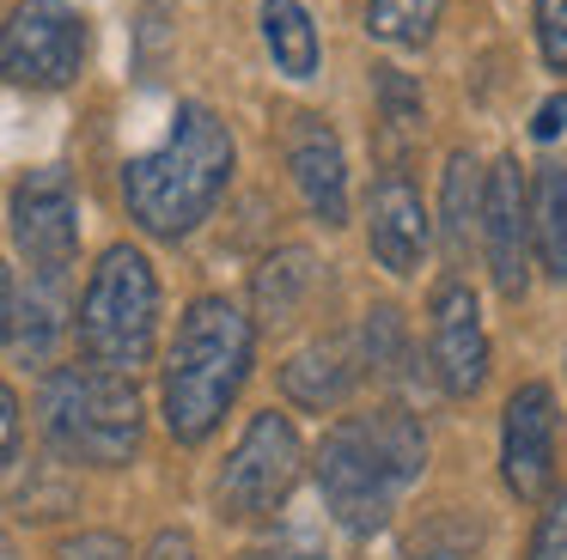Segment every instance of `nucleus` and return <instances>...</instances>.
I'll list each match as a JSON object with an SVG mask.
<instances>
[{
	"label": "nucleus",
	"instance_id": "nucleus-20",
	"mask_svg": "<svg viewBox=\"0 0 567 560\" xmlns=\"http://www.w3.org/2000/svg\"><path fill=\"white\" fill-rule=\"evenodd\" d=\"M445 0H367V31L384 49H421L440 31Z\"/></svg>",
	"mask_w": 567,
	"mask_h": 560
},
{
	"label": "nucleus",
	"instance_id": "nucleus-27",
	"mask_svg": "<svg viewBox=\"0 0 567 560\" xmlns=\"http://www.w3.org/2000/svg\"><path fill=\"white\" fill-rule=\"evenodd\" d=\"M141 560H202V548H196V536H189V530H159Z\"/></svg>",
	"mask_w": 567,
	"mask_h": 560
},
{
	"label": "nucleus",
	"instance_id": "nucleus-2",
	"mask_svg": "<svg viewBox=\"0 0 567 560\" xmlns=\"http://www.w3.org/2000/svg\"><path fill=\"white\" fill-rule=\"evenodd\" d=\"M233 183V134L208 104H177L165 146L123 165V201L147 238H189Z\"/></svg>",
	"mask_w": 567,
	"mask_h": 560
},
{
	"label": "nucleus",
	"instance_id": "nucleus-11",
	"mask_svg": "<svg viewBox=\"0 0 567 560\" xmlns=\"http://www.w3.org/2000/svg\"><path fill=\"white\" fill-rule=\"evenodd\" d=\"M427 348H433V377L452 402L476 396L482 377H488V329H482V304L476 292L464 287L457 274H445L433 287V304H427Z\"/></svg>",
	"mask_w": 567,
	"mask_h": 560
},
{
	"label": "nucleus",
	"instance_id": "nucleus-8",
	"mask_svg": "<svg viewBox=\"0 0 567 560\" xmlns=\"http://www.w3.org/2000/svg\"><path fill=\"white\" fill-rule=\"evenodd\" d=\"M7 226H13V243L31 274H68L80 250V201L68 170L62 165L25 170L13 189V207H7Z\"/></svg>",
	"mask_w": 567,
	"mask_h": 560
},
{
	"label": "nucleus",
	"instance_id": "nucleus-21",
	"mask_svg": "<svg viewBox=\"0 0 567 560\" xmlns=\"http://www.w3.org/2000/svg\"><path fill=\"white\" fill-rule=\"evenodd\" d=\"M354 353H360V372H396V360H403V311L396 304L367 311Z\"/></svg>",
	"mask_w": 567,
	"mask_h": 560
},
{
	"label": "nucleus",
	"instance_id": "nucleus-7",
	"mask_svg": "<svg viewBox=\"0 0 567 560\" xmlns=\"http://www.w3.org/2000/svg\"><path fill=\"white\" fill-rule=\"evenodd\" d=\"M86 68V19L68 0H19L0 24V73L31 92H62Z\"/></svg>",
	"mask_w": 567,
	"mask_h": 560
},
{
	"label": "nucleus",
	"instance_id": "nucleus-5",
	"mask_svg": "<svg viewBox=\"0 0 567 560\" xmlns=\"http://www.w3.org/2000/svg\"><path fill=\"white\" fill-rule=\"evenodd\" d=\"M74 335L86 348V365L135 377L153 360L159 341V274H153L147 250L135 243H111L92 268L86 292H80Z\"/></svg>",
	"mask_w": 567,
	"mask_h": 560
},
{
	"label": "nucleus",
	"instance_id": "nucleus-12",
	"mask_svg": "<svg viewBox=\"0 0 567 560\" xmlns=\"http://www.w3.org/2000/svg\"><path fill=\"white\" fill-rule=\"evenodd\" d=\"M287 170H293V189L318 226H348V158L330 116L299 110L287 122Z\"/></svg>",
	"mask_w": 567,
	"mask_h": 560
},
{
	"label": "nucleus",
	"instance_id": "nucleus-9",
	"mask_svg": "<svg viewBox=\"0 0 567 560\" xmlns=\"http://www.w3.org/2000/svg\"><path fill=\"white\" fill-rule=\"evenodd\" d=\"M555 438H561L555 390L530 377V384H518L506 396V421H501V481L525 506L555 487Z\"/></svg>",
	"mask_w": 567,
	"mask_h": 560
},
{
	"label": "nucleus",
	"instance_id": "nucleus-18",
	"mask_svg": "<svg viewBox=\"0 0 567 560\" xmlns=\"http://www.w3.org/2000/svg\"><path fill=\"white\" fill-rule=\"evenodd\" d=\"M530 201V256L543 262V274L567 280V165H537V177L525 183Z\"/></svg>",
	"mask_w": 567,
	"mask_h": 560
},
{
	"label": "nucleus",
	"instance_id": "nucleus-19",
	"mask_svg": "<svg viewBox=\"0 0 567 560\" xmlns=\"http://www.w3.org/2000/svg\"><path fill=\"white\" fill-rule=\"evenodd\" d=\"M262 43H269L275 68H281L287 80H311L318 61H323L318 24H311V12L299 7V0H262Z\"/></svg>",
	"mask_w": 567,
	"mask_h": 560
},
{
	"label": "nucleus",
	"instance_id": "nucleus-28",
	"mask_svg": "<svg viewBox=\"0 0 567 560\" xmlns=\"http://www.w3.org/2000/svg\"><path fill=\"white\" fill-rule=\"evenodd\" d=\"M19 457V402L13 390L0 384V463H13Z\"/></svg>",
	"mask_w": 567,
	"mask_h": 560
},
{
	"label": "nucleus",
	"instance_id": "nucleus-4",
	"mask_svg": "<svg viewBox=\"0 0 567 560\" xmlns=\"http://www.w3.org/2000/svg\"><path fill=\"white\" fill-rule=\"evenodd\" d=\"M38 421L55 457L86 463V469H123L135 463L147 414H141L135 377L104 372V365H55L43 377Z\"/></svg>",
	"mask_w": 567,
	"mask_h": 560
},
{
	"label": "nucleus",
	"instance_id": "nucleus-6",
	"mask_svg": "<svg viewBox=\"0 0 567 560\" xmlns=\"http://www.w3.org/2000/svg\"><path fill=\"white\" fill-rule=\"evenodd\" d=\"M299 475H306V445H299L293 421L262 408V414H250L245 438H238L233 457H226L214 506H220L226 523H262L287 506Z\"/></svg>",
	"mask_w": 567,
	"mask_h": 560
},
{
	"label": "nucleus",
	"instance_id": "nucleus-16",
	"mask_svg": "<svg viewBox=\"0 0 567 560\" xmlns=\"http://www.w3.org/2000/svg\"><path fill=\"white\" fill-rule=\"evenodd\" d=\"M440 243H445V262L464 268L470 250L482 238V170H476V153L457 146L445 158V183H440Z\"/></svg>",
	"mask_w": 567,
	"mask_h": 560
},
{
	"label": "nucleus",
	"instance_id": "nucleus-3",
	"mask_svg": "<svg viewBox=\"0 0 567 560\" xmlns=\"http://www.w3.org/2000/svg\"><path fill=\"white\" fill-rule=\"evenodd\" d=\"M250 360H257V323L233 299L208 292L189 304L165 360V426L177 445H202L226 421L250 377Z\"/></svg>",
	"mask_w": 567,
	"mask_h": 560
},
{
	"label": "nucleus",
	"instance_id": "nucleus-22",
	"mask_svg": "<svg viewBox=\"0 0 567 560\" xmlns=\"http://www.w3.org/2000/svg\"><path fill=\"white\" fill-rule=\"evenodd\" d=\"M525 560H567V487H549L543 494V511L530 523Z\"/></svg>",
	"mask_w": 567,
	"mask_h": 560
},
{
	"label": "nucleus",
	"instance_id": "nucleus-13",
	"mask_svg": "<svg viewBox=\"0 0 567 560\" xmlns=\"http://www.w3.org/2000/svg\"><path fill=\"white\" fill-rule=\"evenodd\" d=\"M427 243H433V219H427V207H421V189L403 170H384V177L372 183V207H367L372 262H379L384 274L409 280L421 268V256H427Z\"/></svg>",
	"mask_w": 567,
	"mask_h": 560
},
{
	"label": "nucleus",
	"instance_id": "nucleus-17",
	"mask_svg": "<svg viewBox=\"0 0 567 560\" xmlns=\"http://www.w3.org/2000/svg\"><path fill=\"white\" fill-rule=\"evenodd\" d=\"M311 287H318V256H311L306 243H287V250H275L269 262L257 268V280H250V299H257V323H262V329L293 323L299 304L311 299Z\"/></svg>",
	"mask_w": 567,
	"mask_h": 560
},
{
	"label": "nucleus",
	"instance_id": "nucleus-30",
	"mask_svg": "<svg viewBox=\"0 0 567 560\" xmlns=\"http://www.w3.org/2000/svg\"><path fill=\"white\" fill-rule=\"evenodd\" d=\"M13 292H19V280H13V268L0 262V348H7V329H13Z\"/></svg>",
	"mask_w": 567,
	"mask_h": 560
},
{
	"label": "nucleus",
	"instance_id": "nucleus-24",
	"mask_svg": "<svg viewBox=\"0 0 567 560\" xmlns=\"http://www.w3.org/2000/svg\"><path fill=\"white\" fill-rule=\"evenodd\" d=\"M537 49L555 73H567V0H537Z\"/></svg>",
	"mask_w": 567,
	"mask_h": 560
},
{
	"label": "nucleus",
	"instance_id": "nucleus-23",
	"mask_svg": "<svg viewBox=\"0 0 567 560\" xmlns=\"http://www.w3.org/2000/svg\"><path fill=\"white\" fill-rule=\"evenodd\" d=\"M372 85H379V104H384V122H391V128H409V134H415L421 122H427L421 92H415V85H409L396 68H372Z\"/></svg>",
	"mask_w": 567,
	"mask_h": 560
},
{
	"label": "nucleus",
	"instance_id": "nucleus-14",
	"mask_svg": "<svg viewBox=\"0 0 567 560\" xmlns=\"http://www.w3.org/2000/svg\"><path fill=\"white\" fill-rule=\"evenodd\" d=\"M360 377H367V372H360L354 341H311V348H299L293 360L281 365L287 402H299V408H311V414L342 408V402L354 396Z\"/></svg>",
	"mask_w": 567,
	"mask_h": 560
},
{
	"label": "nucleus",
	"instance_id": "nucleus-25",
	"mask_svg": "<svg viewBox=\"0 0 567 560\" xmlns=\"http://www.w3.org/2000/svg\"><path fill=\"white\" fill-rule=\"evenodd\" d=\"M55 560H128V542L116 530H80L55 548Z\"/></svg>",
	"mask_w": 567,
	"mask_h": 560
},
{
	"label": "nucleus",
	"instance_id": "nucleus-29",
	"mask_svg": "<svg viewBox=\"0 0 567 560\" xmlns=\"http://www.w3.org/2000/svg\"><path fill=\"white\" fill-rule=\"evenodd\" d=\"M561 128H567V92H555L549 104L537 110V122H530V134H537V141H555Z\"/></svg>",
	"mask_w": 567,
	"mask_h": 560
},
{
	"label": "nucleus",
	"instance_id": "nucleus-10",
	"mask_svg": "<svg viewBox=\"0 0 567 560\" xmlns=\"http://www.w3.org/2000/svg\"><path fill=\"white\" fill-rule=\"evenodd\" d=\"M482 250H488V274L501 299H525L530 292V201H525V170L518 158H494L482 170Z\"/></svg>",
	"mask_w": 567,
	"mask_h": 560
},
{
	"label": "nucleus",
	"instance_id": "nucleus-15",
	"mask_svg": "<svg viewBox=\"0 0 567 560\" xmlns=\"http://www.w3.org/2000/svg\"><path fill=\"white\" fill-rule=\"evenodd\" d=\"M68 335V274H31L13 292V329H7V348L25 365H50L55 348Z\"/></svg>",
	"mask_w": 567,
	"mask_h": 560
},
{
	"label": "nucleus",
	"instance_id": "nucleus-1",
	"mask_svg": "<svg viewBox=\"0 0 567 560\" xmlns=\"http://www.w3.org/2000/svg\"><path fill=\"white\" fill-rule=\"evenodd\" d=\"M427 469V426L409 408H372V414H342L323 433L311 475L330 506V518L348 536H372L391 523L403 487L421 481Z\"/></svg>",
	"mask_w": 567,
	"mask_h": 560
},
{
	"label": "nucleus",
	"instance_id": "nucleus-26",
	"mask_svg": "<svg viewBox=\"0 0 567 560\" xmlns=\"http://www.w3.org/2000/svg\"><path fill=\"white\" fill-rule=\"evenodd\" d=\"M245 560H330V554H323V542H318V536H306V530H287V536H275V542H262L257 554H245Z\"/></svg>",
	"mask_w": 567,
	"mask_h": 560
}]
</instances>
